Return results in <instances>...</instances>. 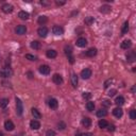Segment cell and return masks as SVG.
Returning <instances> with one entry per match:
<instances>
[{
  "label": "cell",
  "mask_w": 136,
  "mask_h": 136,
  "mask_svg": "<svg viewBox=\"0 0 136 136\" xmlns=\"http://www.w3.org/2000/svg\"><path fill=\"white\" fill-rule=\"evenodd\" d=\"M91 97V92H84V94H83V98H85V99H89Z\"/></svg>",
  "instance_id": "ab89813d"
},
{
  "label": "cell",
  "mask_w": 136,
  "mask_h": 136,
  "mask_svg": "<svg viewBox=\"0 0 136 136\" xmlns=\"http://www.w3.org/2000/svg\"><path fill=\"white\" fill-rule=\"evenodd\" d=\"M112 82H113V80H112V79L106 80V81H105V83H104V87H105V88H108L109 86V84H112Z\"/></svg>",
  "instance_id": "d590c367"
},
{
  "label": "cell",
  "mask_w": 136,
  "mask_h": 136,
  "mask_svg": "<svg viewBox=\"0 0 136 136\" xmlns=\"http://www.w3.org/2000/svg\"><path fill=\"white\" fill-rule=\"evenodd\" d=\"M71 84L73 87L78 86V76L76 73H71Z\"/></svg>",
  "instance_id": "ffe728a7"
},
{
  "label": "cell",
  "mask_w": 136,
  "mask_h": 136,
  "mask_svg": "<svg viewBox=\"0 0 136 136\" xmlns=\"http://www.w3.org/2000/svg\"><path fill=\"white\" fill-rule=\"evenodd\" d=\"M48 104H49V108H50V109H57V106H59V102H57V100L54 99V98H51V99L49 100Z\"/></svg>",
  "instance_id": "8992f818"
},
{
  "label": "cell",
  "mask_w": 136,
  "mask_h": 136,
  "mask_svg": "<svg viewBox=\"0 0 136 136\" xmlns=\"http://www.w3.org/2000/svg\"><path fill=\"white\" fill-rule=\"evenodd\" d=\"M102 104L105 106V108H109V106H111V102H109V100H104L103 102H102Z\"/></svg>",
  "instance_id": "f35d334b"
},
{
  "label": "cell",
  "mask_w": 136,
  "mask_h": 136,
  "mask_svg": "<svg viewBox=\"0 0 136 136\" xmlns=\"http://www.w3.org/2000/svg\"><path fill=\"white\" fill-rule=\"evenodd\" d=\"M26 59L30 60V61H35L36 60V56L32 55V54H26Z\"/></svg>",
  "instance_id": "e575fe53"
},
{
  "label": "cell",
  "mask_w": 136,
  "mask_h": 136,
  "mask_svg": "<svg viewBox=\"0 0 136 136\" xmlns=\"http://www.w3.org/2000/svg\"><path fill=\"white\" fill-rule=\"evenodd\" d=\"M52 80H53V82L55 83V84H59V85L63 83V78L61 77L59 73H55V74H54V76L52 77Z\"/></svg>",
  "instance_id": "30bf717a"
},
{
  "label": "cell",
  "mask_w": 136,
  "mask_h": 136,
  "mask_svg": "<svg viewBox=\"0 0 136 136\" xmlns=\"http://www.w3.org/2000/svg\"><path fill=\"white\" fill-rule=\"evenodd\" d=\"M69 62H70V64H73V63H74V57L73 56H69Z\"/></svg>",
  "instance_id": "7bdbcfd3"
},
{
  "label": "cell",
  "mask_w": 136,
  "mask_h": 136,
  "mask_svg": "<svg viewBox=\"0 0 136 136\" xmlns=\"http://www.w3.org/2000/svg\"><path fill=\"white\" fill-rule=\"evenodd\" d=\"M114 130H115V126H111L109 128V131H114Z\"/></svg>",
  "instance_id": "bcb514c9"
},
{
  "label": "cell",
  "mask_w": 136,
  "mask_h": 136,
  "mask_svg": "<svg viewBox=\"0 0 136 136\" xmlns=\"http://www.w3.org/2000/svg\"><path fill=\"white\" fill-rule=\"evenodd\" d=\"M13 5L12 4H9V3H5V4H3L2 5V8H1V10L3 11L4 13H7V14H9V13H12L13 12Z\"/></svg>",
  "instance_id": "277c9868"
},
{
  "label": "cell",
  "mask_w": 136,
  "mask_h": 136,
  "mask_svg": "<svg viewBox=\"0 0 136 136\" xmlns=\"http://www.w3.org/2000/svg\"><path fill=\"white\" fill-rule=\"evenodd\" d=\"M98 124H99V127H100L101 129H105V128H108V127H109L108 121H106V120H104V119H101V120L99 121V123H98Z\"/></svg>",
  "instance_id": "484cf974"
},
{
  "label": "cell",
  "mask_w": 136,
  "mask_h": 136,
  "mask_svg": "<svg viewBox=\"0 0 136 136\" xmlns=\"http://www.w3.org/2000/svg\"><path fill=\"white\" fill-rule=\"evenodd\" d=\"M31 48H33V49H39L40 48V43L39 42H37V40H33L32 43H31Z\"/></svg>",
  "instance_id": "f1b7e54d"
},
{
  "label": "cell",
  "mask_w": 136,
  "mask_h": 136,
  "mask_svg": "<svg viewBox=\"0 0 136 136\" xmlns=\"http://www.w3.org/2000/svg\"><path fill=\"white\" fill-rule=\"evenodd\" d=\"M81 77H82L84 80L89 79V78L91 77V69H88V68L83 69V70L81 71Z\"/></svg>",
  "instance_id": "3957f363"
},
{
  "label": "cell",
  "mask_w": 136,
  "mask_h": 136,
  "mask_svg": "<svg viewBox=\"0 0 136 136\" xmlns=\"http://www.w3.org/2000/svg\"><path fill=\"white\" fill-rule=\"evenodd\" d=\"M136 59V56H135V52L134 51H131L129 54H127V60H128V62L130 63H132V62H134Z\"/></svg>",
  "instance_id": "e0dca14e"
},
{
  "label": "cell",
  "mask_w": 136,
  "mask_h": 136,
  "mask_svg": "<svg viewBox=\"0 0 136 136\" xmlns=\"http://www.w3.org/2000/svg\"><path fill=\"white\" fill-rule=\"evenodd\" d=\"M106 115H108V112L105 111L104 109H99V111L97 112V116L99 117V118H102V117H105Z\"/></svg>",
  "instance_id": "603a6c76"
},
{
  "label": "cell",
  "mask_w": 136,
  "mask_h": 136,
  "mask_svg": "<svg viewBox=\"0 0 136 136\" xmlns=\"http://www.w3.org/2000/svg\"><path fill=\"white\" fill-rule=\"evenodd\" d=\"M46 54H47V56L49 57V59H54V57H56V55H57L55 50H48Z\"/></svg>",
  "instance_id": "7402d4cb"
},
{
  "label": "cell",
  "mask_w": 136,
  "mask_h": 136,
  "mask_svg": "<svg viewBox=\"0 0 136 136\" xmlns=\"http://www.w3.org/2000/svg\"><path fill=\"white\" fill-rule=\"evenodd\" d=\"M32 115H33V117H34V119H40L42 118V114L39 113L38 109H32Z\"/></svg>",
  "instance_id": "ac0fdd59"
},
{
  "label": "cell",
  "mask_w": 136,
  "mask_h": 136,
  "mask_svg": "<svg viewBox=\"0 0 136 136\" xmlns=\"http://www.w3.org/2000/svg\"><path fill=\"white\" fill-rule=\"evenodd\" d=\"M12 73H13L12 70H11V69H8V68H4V70L0 71V76L3 77V78H8V77L12 76Z\"/></svg>",
  "instance_id": "8fae6325"
},
{
  "label": "cell",
  "mask_w": 136,
  "mask_h": 136,
  "mask_svg": "<svg viewBox=\"0 0 136 136\" xmlns=\"http://www.w3.org/2000/svg\"><path fill=\"white\" fill-rule=\"evenodd\" d=\"M130 117H131L132 120L136 119V111L135 109H131V111H130Z\"/></svg>",
  "instance_id": "836d02e7"
},
{
  "label": "cell",
  "mask_w": 136,
  "mask_h": 136,
  "mask_svg": "<svg viewBox=\"0 0 136 136\" xmlns=\"http://www.w3.org/2000/svg\"><path fill=\"white\" fill-rule=\"evenodd\" d=\"M30 127L32 130H38L40 128V123L37 120H32L30 122Z\"/></svg>",
  "instance_id": "9a60e30c"
},
{
  "label": "cell",
  "mask_w": 136,
  "mask_h": 136,
  "mask_svg": "<svg viewBox=\"0 0 136 136\" xmlns=\"http://www.w3.org/2000/svg\"><path fill=\"white\" fill-rule=\"evenodd\" d=\"M128 31H129V22L126 21L123 24V26H122V34L128 33Z\"/></svg>",
  "instance_id": "1f68e13d"
},
{
  "label": "cell",
  "mask_w": 136,
  "mask_h": 136,
  "mask_svg": "<svg viewBox=\"0 0 136 136\" xmlns=\"http://www.w3.org/2000/svg\"><path fill=\"white\" fill-rule=\"evenodd\" d=\"M8 104H9V100L7 99V98H3V99H0V108H2V109L7 108V106H8Z\"/></svg>",
  "instance_id": "d4e9b609"
},
{
  "label": "cell",
  "mask_w": 136,
  "mask_h": 136,
  "mask_svg": "<svg viewBox=\"0 0 136 136\" xmlns=\"http://www.w3.org/2000/svg\"><path fill=\"white\" fill-rule=\"evenodd\" d=\"M77 136H92L91 133H82V134H79Z\"/></svg>",
  "instance_id": "60d3db41"
},
{
  "label": "cell",
  "mask_w": 136,
  "mask_h": 136,
  "mask_svg": "<svg viewBox=\"0 0 136 136\" xmlns=\"http://www.w3.org/2000/svg\"><path fill=\"white\" fill-rule=\"evenodd\" d=\"M86 109H87V111L89 112H92L95 109V103L91 102V101H89V102L86 103Z\"/></svg>",
  "instance_id": "4316f807"
},
{
  "label": "cell",
  "mask_w": 136,
  "mask_h": 136,
  "mask_svg": "<svg viewBox=\"0 0 136 136\" xmlns=\"http://www.w3.org/2000/svg\"><path fill=\"white\" fill-rule=\"evenodd\" d=\"M15 32L17 34H19V35H24V34H26V32H27V27L24 26V25L17 26L16 29H15Z\"/></svg>",
  "instance_id": "7a4b0ae2"
},
{
  "label": "cell",
  "mask_w": 136,
  "mask_h": 136,
  "mask_svg": "<svg viewBox=\"0 0 136 136\" xmlns=\"http://www.w3.org/2000/svg\"><path fill=\"white\" fill-rule=\"evenodd\" d=\"M96 54H97V49L96 48H91V49H88V50L86 51V55L89 56V57L95 56Z\"/></svg>",
  "instance_id": "2e32d148"
},
{
  "label": "cell",
  "mask_w": 136,
  "mask_h": 136,
  "mask_svg": "<svg viewBox=\"0 0 136 136\" xmlns=\"http://www.w3.org/2000/svg\"><path fill=\"white\" fill-rule=\"evenodd\" d=\"M115 94H117V91H116V89H112V91H109V97L115 96Z\"/></svg>",
  "instance_id": "74e56055"
},
{
  "label": "cell",
  "mask_w": 136,
  "mask_h": 136,
  "mask_svg": "<svg viewBox=\"0 0 136 136\" xmlns=\"http://www.w3.org/2000/svg\"><path fill=\"white\" fill-rule=\"evenodd\" d=\"M111 10H112V9H111V7H109V5H102V7H101L100 8V12L101 13H109V12H111Z\"/></svg>",
  "instance_id": "cb8c5ba5"
},
{
  "label": "cell",
  "mask_w": 136,
  "mask_h": 136,
  "mask_svg": "<svg viewBox=\"0 0 136 136\" xmlns=\"http://www.w3.org/2000/svg\"><path fill=\"white\" fill-rule=\"evenodd\" d=\"M59 129H61V130H64V129H65V124L63 123V122L59 123Z\"/></svg>",
  "instance_id": "b9f144b4"
},
{
  "label": "cell",
  "mask_w": 136,
  "mask_h": 136,
  "mask_svg": "<svg viewBox=\"0 0 136 136\" xmlns=\"http://www.w3.org/2000/svg\"><path fill=\"white\" fill-rule=\"evenodd\" d=\"M37 21H38V24H40V25H44L48 21V18L46 16H39L38 19H37Z\"/></svg>",
  "instance_id": "f546056e"
},
{
  "label": "cell",
  "mask_w": 136,
  "mask_h": 136,
  "mask_svg": "<svg viewBox=\"0 0 136 136\" xmlns=\"http://www.w3.org/2000/svg\"><path fill=\"white\" fill-rule=\"evenodd\" d=\"M40 3H42L43 5H49V4H50V2H49V1H42Z\"/></svg>",
  "instance_id": "ee69618b"
},
{
  "label": "cell",
  "mask_w": 136,
  "mask_h": 136,
  "mask_svg": "<svg viewBox=\"0 0 136 136\" xmlns=\"http://www.w3.org/2000/svg\"><path fill=\"white\" fill-rule=\"evenodd\" d=\"M18 17L22 20H26V19L29 18V13L25 12V11H20V12L18 13Z\"/></svg>",
  "instance_id": "44dd1931"
},
{
  "label": "cell",
  "mask_w": 136,
  "mask_h": 136,
  "mask_svg": "<svg viewBox=\"0 0 136 136\" xmlns=\"http://www.w3.org/2000/svg\"><path fill=\"white\" fill-rule=\"evenodd\" d=\"M86 45H87V40H86L85 38H83V37H80V38L77 40V46L78 47L83 48V47H85Z\"/></svg>",
  "instance_id": "7c38bea8"
},
{
  "label": "cell",
  "mask_w": 136,
  "mask_h": 136,
  "mask_svg": "<svg viewBox=\"0 0 136 136\" xmlns=\"http://www.w3.org/2000/svg\"><path fill=\"white\" fill-rule=\"evenodd\" d=\"M131 46H132V42L130 39L123 40V42L121 43V48L122 49H129V48H131Z\"/></svg>",
  "instance_id": "5bb4252c"
},
{
  "label": "cell",
  "mask_w": 136,
  "mask_h": 136,
  "mask_svg": "<svg viewBox=\"0 0 136 136\" xmlns=\"http://www.w3.org/2000/svg\"><path fill=\"white\" fill-rule=\"evenodd\" d=\"M56 4L57 5H63V4H65V1H56Z\"/></svg>",
  "instance_id": "f6af8a7d"
},
{
  "label": "cell",
  "mask_w": 136,
  "mask_h": 136,
  "mask_svg": "<svg viewBox=\"0 0 136 136\" xmlns=\"http://www.w3.org/2000/svg\"><path fill=\"white\" fill-rule=\"evenodd\" d=\"M122 114H123V112L120 108H116V109H114V111H113V115L117 118H120L121 116H122Z\"/></svg>",
  "instance_id": "4fadbf2b"
},
{
  "label": "cell",
  "mask_w": 136,
  "mask_h": 136,
  "mask_svg": "<svg viewBox=\"0 0 136 136\" xmlns=\"http://www.w3.org/2000/svg\"><path fill=\"white\" fill-rule=\"evenodd\" d=\"M46 135L47 136H55V132L52 131V130H48L47 133H46Z\"/></svg>",
  "instance_id": "8d00e7d4"
},
{
  "label": "cell",
  "mask_w": 136,
  "mask_h": 136,
  "mask_svg": "<svg viewBox=\"0 0 136 136\" xmlns=\"http://www.w3.org/2000/svg\"><path fill=\"white\" fill-rule=\"evenodd\" d=\"M39 72L42 74H49L50 73V67L48 65H42L39 67Z\"/></svg>",
  "instance_id": "52a82bcc"
},
{
  "label": "cell",
  "mask_w": 136,
  "mask_h": 136,
  "mask_svg": "<svg viewBox=\"0 0 136 136\" xmlns=\"http://www.w3.org/2000/svg\"><path fill=\"white\" fill-rule=\"evenodd\" d=\"M4 128H5L7 131H13L14 128H15V126H14V123L11 120H7L4 122Z\"/></svg>",
  "instance_id": "9c48e42d"
},
{
  "label": "cell",
  "mask_w": 136,
  "mask_h": 136,
  "mask_svg": "<svg viewBox=\"0 0 136 136\" xmlns=\"http://www.w3.org/2000/svg\"><path fill=\"white\" fill-rule=\"evenodd\" d=\"M16 113L17 115L21 116L22 113H24V104H22V101L19 99V98H16Z\"/></svg>",
  "instance_id": "6da1fadb"
},
{
  "label": "cell",
  "mask_w": 136,
  "mask_h": 136,
  "mask_svg": "<svg viewBox=\"0 0 136 136\" xmlns=\"http://www.w3.org/2000/svg\"><path fill=\"white\" fill-rule=\"evenodd\" d=\"M115 103H116L117 105H122V104H124V98L122 96L117 97L116 100H115Z\"/></svg>",
  "instance_id": "83f0119b"
},
{
  "label": "cell",
  "mask_w": 136,
  "mask_h": 136,
  "mask_svg": "<svg viewBox=\"0 0 136 136\" xmlns=\"http://www.w3.org/2000/svg\"><path fill=\"white\" fill-rule=\"evenodd\" d=\"M37 33H38V35L40 37H46L48 34V29L46 27H40L38 30H37Z\"/></svg>",
  "instance_id": "ba28073f"
},
{
  "label": "cell",
  "mask_w": 136,
  "mask_h": 136,
  "mask_svg": "<svg viewBox=\"0 0 136 136\" xmlns=\"http://www.w3.org/2000/svg\"><path fill=\"white\" fill-rule=\"evenodd\" d=\"M64 50H65V53L67 54V55H69V56L71 55V52H72V47H71L70 45H67V46H65V49H64Z\"/></svg>",
  "instance_id": "4dcf8cb0"
},
{
  "label": "cell",
  "mask_w": 136,
  "mask_h": 136,
  "mask_svg": "<svg viewBox=\"0 0 136 136\" xmlns=\"http://www.w3.org/2000/svg\"><path fill=\"white\" fill-rule=\"evenodd\" d=\"M52 32H53V34H55V35H62L64 33V29L62 27H60V26H54L53 29H52Z\"/></svg>",
  "instance_id": "5b68a950"
},
{
  "label": "cell",
  "mask_w": 136,
  "mask_h": 136,
  "mask_svg": "<svg viewBox=\"0 0 136 136\" xmlns=\"http://www.w3.org/2000/svg\"><path fill=\"white\" fill-rule=\"evenodd\" d=\"M94 21H95V19H94V17H87V18H85V24L87 25V26H91L94 24Z\"/></svg>",
  "instance_id": "d6a6232c"
},
{
  "label": "cell",
  "mask_w": 136,
  "mask_h": 136,
  "mask_svg": "<svg viewBox=\"0 0 136 136\" xmlns=\"http://www.w3.org/2000/svg\"><path fill=\"white\" fill-rule=\"evenodd\" d=\"M82 124L85 127V128H89V127H91V120L89 119L88 117H84L82 119Z\"/></svg>",
  "instance_id": "d6986e66"
}]
</instances>
